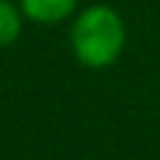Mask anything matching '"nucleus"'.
<instances>
[{"instance_id": "1", "label": "nucleus", "mask_w": 160, "mask_h": 160, "mask_svg": "<svg viewBox=\"0 0 160 160\" xmlns=\"http://www.w3.org/2000/svg\"><path fill=\"white\" fill-rule=\"evenodd\" d=\"M128 43L126 22L107 3H91L69 24V51L86 69H107L123 56Z\"/></svg>"}, {"instance_id": "2", "label": "nucleus", "mask_w": 160, "mask_h": 160, "mask_svg": "<svg viewBox=\"0 0 160 160\" xmlns=\"http://www.w3.org/2000/svg\"><path fill=\"white\" fill-rule=\"evenodd\" d=\"M80 0H19L24 19L38 27H53L78 13Z\"/></svg>"}, {"instance_id": "3", "label": "nucleus", "mask_w": 160, "mask_h": 160, "mask_svg": "<svg viewBox=\"0 0 160 160\" xmlns=\"http://www.w3.org/2000/svg\"><path fill=\"white\" fill-rule=\"evenodd\" d=\"M24 22L27 19H24L19 3H13V0H0V48L13 46L22 38Z\"/></svg>"}]
</instances>
